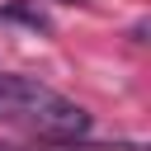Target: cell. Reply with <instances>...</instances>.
Instances as JSON below:
<instances>
[{
  "mask_svg": "<svg viewBox=\"0 0 151 151\" xmlns=\"http://www.w3.org/2000/svg\"><path fill=\"white\" fill-rule=\"evenodd\" d=\"M52 94H57V90H47V85H42V80H33V76H0V99H5L14 113H24V109L33 113V109H38V104H47Z\"/></svg>",
  "mask_w": 151,
  "mask_h": 151,
  "instance_id": "2",
  "label": "cell"
},
{
  "mask_svg": "<svg viewBox=\"0 0 151 151\" xmlns=\"http://www.w3.org/2000/svg\"><path fill=\"white\" fill-rule=\"evenodd\" d=\"M0 151H9V146H0Z\"/></svg>",
  "mask_w": 151,
  "mask_h": 151,
  "instance_id": "3",
  "label": "cell"
},
{
  "mask_svg": "<svg viewBox=\"0 0 151 151\" xmlns=\"http://www.w3.org/2000/svg\"><path fill=\"white\" fill-rule=\"evenodd\" d=\"M33 123H38L47 137H85V132H90V113H85L80 104L61 99V94H52L47 104H38V109H33Z\"/></svg>",
  "mask_w": 151,
  "mask_h": 151,
  "instance_id": "1",
  "label": "cell"
}]
</instances>
